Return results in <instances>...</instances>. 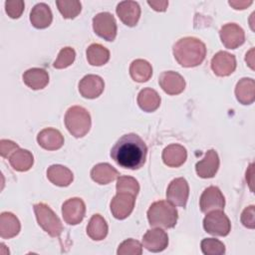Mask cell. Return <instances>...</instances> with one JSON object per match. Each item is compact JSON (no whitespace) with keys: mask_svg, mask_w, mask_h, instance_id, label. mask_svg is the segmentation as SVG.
Returning a JSON list of instances; mask_svg holds the SVG:
<instances>
[{"mask_svg":"<svg viewBox=\"0 0 255 255\" xmlns=\"http://www.w3.org/2000/svg\"><path fill=\"white\" fill-rule=\"evenodd\" d=\"M134 202V195L125 192H117V195L111 201V211L117 219H125L133 210Z\"/></svg>","mask_w":255,"mask_h":255,"instance_id":"obj_10","label":"cell"},{"mask_svg":"<svg viewBox=\"0 0 255 255\" xmlns=\"http://www.w3.org/2000/svg\"><path fill=\"white\" fill-rule=\"evenodd\" d=\"M159 86L168 95H178L185 87V81L181 75L173 71L161 73L158 79Z\"/></svg>","mask_w":255,"mask_h":255,"instance_id":"obj_16","label":"cell"},{"mask_svg":"<svg viewBox=\"0 0 255 255\" xmlns=\"http://www.w3.org/2000/svg\"><path fill=\"white\" fill-rule=\"evenodd\" d=\"M53 15L50 7L45 3L36 4L30 12L31 24L37 29H44L50 26Z\"/></svg>","mask_w":255,"mask_h":255,"instance_id":"obj_20","label":"cell"},{"mask_svg":"<svg viewBox=\"0 0 255 255\" xmlns=\"http://www.w3.org/2000/svg\"><path fill=\"white\" fill-rule=\"evenodd\" d=\"M253 2L252 1H238V0H235V1H229V5L232 6L234 9L236 10H242V9H245L247 8L248 6H250Z\"/></svg>","mask_w":255,"mask_h":255,"instance_id":"obj_41","label":"cell"},{"mask_svg":"<svg viewBox=\"0 0 255 255\" xmlns=\"http://www.w3.org/2000/svg\"><path fill=\"white\" fill-rule=\"evenodd\" d=\"M9 162L15 170L27 171L32 167L34 157L29 150L18 148L9 157Z\"/></svg>","mask_w":255,"mask_h":255,"instance_id":"obj_28","label":"cell"},{"mask_svg":"<svg viewBox=\"0 0 255 255\" xmlns=\"http://www.w3.org/2000/svg\"><path fill=\"white\" fill-rule=\"evenodd\" d=\"M87 60L92 66L105 65L110 59V52L101 44H92L87 49Z\"/></svg>","mask_w":255,"mask_h":255,"instance_id":"obj_31","label":"cell"},{"mask_svg":"<svg viewBox=\"0 0 255 255\" xmlns=\"http://www.w3.org/2000/svg\"><path fill=\"white\" fill-rule=\"evenodd\" d=\"M23 82L32 90H41L48 85L49 75L44 69L32 68L23 74Z\"/></svg>","mask_w":255,"mask_h":255,"instance_id":"obj_22","label":"cell"},{"mask_svg":"<svg viewBox=\"0 0 255 255\" xmlns=\"http://www.w3.org/2000/svg\"><path fill=\"white\" fill-rule=\"evenodd\" d=\"M145 142L135 133L123 135L111 150L112 158L122 167L128 169L140 168L146 158Z\"/></svg>","mask_w":255,"mask_h":255,"instance_id":"obj_1","label":"cell"},{"mask_svg":"<svg viewBox=\"0 0 255 255\" xmlns=\"http://www.w3.org/2000/svg\"><path fill=\"white\" fill-rule=\"evenodd\" d=\"M245 61H246V63L248 64V66L253 70V69H254V49H251V50L246 54Z\"/></svg>","mask_w":255,"mask_h":255,"instance_id":"obj_42","label":"cell"},{"mask_svg":"<svg viewBox=\"0 0 255 255\" xmlns=\"http://www.w3.org/2000/svg\"><path fill=\"white\" fill-rule=\"evenodd\" d=\"M139 191L138 182L131 176H119L117 182V192L129 193L134 196Z\"/></svg>","mask_w":255,"mask_h":255,"instance_id":"obj_33","label":"cell"},{"mask_svg":"<svg viewBox=\"0 0 255 255\" xmlns=\"http://www.w3.org/2000/svg\"><path fill=\"white\" fill-rule=\"evenodd\" d=\"M117 253L118 255H140L142 246L137 240L129 238L120 244Z\"/></svg>","mask_w":255,"mask_h":255,"instance_id":"obj_36","label":"cell"},{"mask_svg":"<svg viewBox=\"0 0 255 255\" xmlns=\"http://www.w3.org/2000/svg\"><path fill=\"white\" fill-rule=\"evenodd\" d=\"M37 141L40 146L47 150H56L63 146L64 137L62 133L52 128L42 129L37 136Z\"/></svg>","mask_w":255,"mask_h":255,"instance_id":"obj_19","label":"cell"},{"mask_svg":"<svg viewBox=\"0 0 255 255\" xmlns=\"http://www.w3.org/2000/svg\"><path fill=\"white\" fill-rule=\"evenodd\" d=\"M19 148L18 144L12 140L2 139L0 141V153L3 157H10L13 152Z\"/></svg>","mask_w":255,"mask_h":255,"instance_id":"obj_39","label":"cell"},{"mask_svg":"<svg viewBox=\"0 0 255 255\" xmlns=\"http://www.w3.org/2000/svg\"><path fill=\"white\" fill-rule=\"evenodd\" d=\"M219 167V156L214 149H209L205 153V156L196 163L195 169L198 176L202 178L213 177Z\"/></svg>","mask_w":255,"mask_h":255,"instance_id":"obj_17","label":"cell"},{"mask_svg":"<svg viewBox=\"0 0 255 255\" xmlns=\"http://www.w3.org/2000/svg\"><path fill=\"white\" fill-rule=\"evenodd\" d=\"M187 157L185 147L180 144L172 143L162 151V160L169 167H178L184 163Z\"/></svg>","mask_w":255,"mask_h":255,"instance_id":"obj_21","label":"cell"},{"mask_svg":"<svg viewBox=\"0 0 255 255\" xmlns=\"http://www.w3.org/2000/svg\"><path fill=\"white\" fill-rule=\"evenodd\" d=\"M211 69L219 77L229 76L236 69V59L234 55L225 51H220L211 60Z\"/></svg>","mask_w":255,"mask_h":255,"instance_id":"obj_13","label":"cell"},{"mask_svg":"<svg viewBox=\"0 0 255 255\" xmlns=\"http://www.w3.org/2000/svg\"><path fill=\"white\" fill-rule=\"evenodd\" d=\"M219 34L221 42L227 49H236L245 41L243 29L235 23H228L222 26Z\"/></svg>","mask_w":255,"mask_h":255,"instance_id":"obj_12","label":"cell"},{"mask_svg":"<svg viewBox=\"0 0 255 255\" xmlns=\"http://www.w3.org/2000/svg\"><path fill=\"white\" fill-rule=\"evenodd\" d=\"M142 245L151 252L163 251L168 245V236L165 231L158 227L147 230L142 237Z\"/></svg>","mask_w":255,"mask_h":255,"instance_id":"obj_14","label":"cell"},{"mask_svg":"<svg viewBox=\"0 0 255 255\" xmlns=\"http://www.w3.org/2000/svg\"><path fill=\"white\" fill-rule=\"evenodd\" d=\"M34 212L38 224L52 237H59L63 231V225L59 217L45 203L34 205Z\"/></svg>","mask_w":255,"mask_h":255,"instance_id":"obj_5","label":"cell"},{"mask_svg":"<svg viewBox=\"0 0 255 255\" xmlns=\"http://www.w3.org/2000/svg\"><path fill=\"white\" fill-rule=\"evenodd\" d=\"M201 250L205 255H221L225 253L224 244L215 238H205L201 241Z\"/></svg>","mask_w":255,"mask_h":255,"instance_id":"obj_34","label":"cell"},{"mask_svg":"<svg viewBox=\"0 0 255 255\" xmlns=\"http://www.w3.org/2000/svg\"><path fill=\"white\" fill-rule=\"evenodd\" d=\"M108 224L100 214H94L87 226V234L93 240H103L108 234Z\"/></svg>","mask_w":255,"mask_h":255,"instance_id":"obj_29","label":"cell"},{"mask_svg":"<svg viewBox=\"0 0 255 255\" xmlns=\"http://www.w3.org/2000/svg\"><path fill=\"white\" fill-rule=\"evenodd\" d=\"M204 230L215 236H226L231 229V223L227 215L220 209L207 212L203 219Z\"/></svg>","mask_w":255,"mask_h":255,"instance_id":"obj_6","label":"cell"},{"mask_svg":"<svg viewBox=\"0 0 255 255\" xmlns=\"http://www.w3.org/2000/svg\"><path fill=\"white\" fill-rule=\"evenodd\" d=\"M91 176L99 184H108L120 176L119 171L109 163L96 164L91 170Z\"/></svg>","mask_w":255,"mask_h":255,"instance_id":"obj_25","label":"cell"},{"mask_svg":"<svg viewBox=\"0 0 255 255\" xmlns=\"http://www.w3.org/2000/svg\"><path fill=\"white\" fill-rule=\"evenodd\" d=\"M95 33L107 41H114L117 36V22L113 14L102 12L93 18Z\"/></svg>","mask_w":255,"mask_h":255,"instance_id":"obj_7","label":"cell"},{"mask_svg":"<svg viewBox=\"0 0 255 255\" xmlns=\"http://www.w3.org/2000/svg\"><path fill=\"white\" fill-rule=\"evenodd\" d=\"M199 205L201 211L204 213L216 209L222 210L225 205V199L217 186H209L202 192Z\"/></svg>","mask_w":255,"mask_h":255,"instance_id":"obj_11","label":"cell"},{"mask_svg":"<svg viewBox=\"0 0 255 255\" xmlns=\"http://www.w3.org/2000/svg\"><path fill=\"white\" fill-rule=\"evenodd\" d=\"M91 116L83 107H71L65 115V126L75 137L86 135L91 128Z\"/></svg>","mask_w":255,"mask_h":255,"instance_id":"obj_4","label":"cell"},{"mask_svg":"<svg viewBox=\"0 0 255 255\" xmlns=\"http://www.w3.org/2000/svg\"><path fill=\"white\" fill-rule=\"evenodd\" d=\"M177 217L174 205L165 200L153 202L147 210V219L152 227L172 228L176 224Z\"/></svg>","mask_w":255,"mask_h":255,"instance_id":"obj_3","label":"cell"},{"mask_svg":"<svg viewBox=\"0 0 255 255\" xmlns=\"http://www.w3.org/2000/svg\"><path fill=\"white\" fill-rule=\"evenodd\" d=\"M105 89V83L100 76L87 75L79 83L80 94L87 99L98 98Z\"/></svg>","mask_w":255,"mask_h":255,"instance_id":"obj_15","label":"cell"},{"mask_svg":"<svg viewBox=\"0 0 255 255\" xmlns=\"http://www.w3.org/2000/svg\"><path fill=\"white\" fill-rule=\"evenodd\" d=\"M129 74L133 81L138 83L146 82L152 75V68L150 64L142 59L134 60L129 67Z\"/></svg>","mask_w":255,"mask_h":255,"instance_id":"obj_30","label":"cell"},{"mask_svg":"<svg viewBox=\"0 0 255 255\" xmlns=\"http://www.w3.org/2000/svg\"><path fill=\"white\" fill-rule=\"evenodd\" d=\"M24 2L22 0H10L5 2V10L9 17L13 19L19 18L24 11Z\"/></svg>","mask_w":255,"mask_h":255,"instance_id":"obj_37","label":"cell"},{"mask_svg":"<svg viewBox=\"0 0 255 255\" xmlns=\"http://www.w3.org/2000/svg\"><path fill=\"white\" fill-rule=\"evenodd\" d=\"M189 194V186L185 178L173 179L166 190V199L173 205L185 207Z\"/></svg>","mask_w":255,"mask_h":255,"instance_id":"obj_8","label":"cell"},{"mask_svg":"<svg viewBox=\"0 0 255 255\" xmlns=\"http://www.w3.org/2000/svg\"><path fill=\"white\" fill-rule=\"evenodd\" d=\"M47 177L55 185L68 186L73 181V172L66 166L53 164L47 170Z\"/></svg>","mask_w":255,"mask_h":255,"instance_id":"obj_24","label":"cell"},{"mask_svg":"<svg viewBox=\"0 0 255 255\" xmlns=\"http://www.w3.org/2000/svg\"><path fill=\"white\" fill-rule=\"evenodd\" d=\"M137 104L142 111L151 113L159 107L160 97L156 91L150 88H145L138 93Z\"/></svg>","mask_w":255,"mask_h":255,"instance_id":"obj_27","label":"cell"},{"mask_svg":"<svg viewBox=\"0 0 255 255\" xmlns=\"http://www.w3.org/2000/svg\"><path fill=\"white\" fill-rule=\"evenodd\" d=\"M241 222L242 224L250 229L255 227V209L254 205H250L246 207L241 214Z\"/></svg>","mask_w":255,"mask_h":255,"instance_id":"obj_38","label":"cell"},{"mask_svg":"<svg viewBox=\"0 0 255 255\" xmlns=\"http://www.w3.org/2000/svg\"><path fill=\"white\" fill-rule=\"evenodd\" d=\"M76 58V52L71 47L63 48L58 55V58L55 60L53 67L56 69H64L72 65Z\"/></svg>","mask_w":255,"mask_h":255,"instance_id":"obj_35","label":"cell"},{"mask_svg":"<svg viewBox=\"0 0 255 255\" xmlns=\"http://www.w3.org/2000/svg\"><path fill=\"white\" fill-rule=\"evenodd\" d=\"M86 213V205L81 198H70L63 203L62 214L66 223L70 225L79 224Z\"/></svg>","mask_w":255,"mask_h":255,"instance_id":"obj_9","label":"cell"},{"mask_svg":"<svg viewBox=\"0 0 255 255\" xmlns=\"http://www.w3.org/2000/svg\"><path fill=\"white\" fill-rule=\"evenodd\" d=\"M56 5L62 16L66 19L75 18L82 10L81 2L77 0H58L56 1Z\"/></svg>","mask_w":255,"mask_h":255,"instance_id":"obj_32","label":"cell"},{"mask_svg":"<svg viewBox=\"0 0 255 255\" xmlns=\"http://www.w3.org/2000/svg\"><path fill=\"white\" fill-rule=\"evenodd\" d=\"M173 56L182 67H196L205 59L206 47L197 38L185 37L174 44Z\"/></svg>","mask_w":255,"mask_h":255,"instance_id":"obj_2","label":"cell"},{"mask_svg":"<svg viewBox=\"0 0 255 255\" xmlns=\"http://www.w3.org/2000/svg\"><path fill=\"white\" fill-rule=\"evenodd\" d=\"M147 4L155 11H165L168 6V1H147Z\"/></svg>","mask_w":255,"mask_h":255,"instance_id":"obj_40","label":"cell"},{"mask_svg":"<svg viewBox=\"0 0 255 255\" xmlns=\"http://www.w3.org/2000/svg\"><path fill=\"white\" fill-rule=\"evenodd\" d=\"M117 14L121 21L129 27L136 25L140 16L139 5L134 1H122L117 6Z\"/></svg>","mask_w":255,"mask_h":255,"instance_id":"obj_18","label":"cell"},{"mask_svg":"<svg viewBox=\"0 0 255 255\" xmlns=\"http://www.w3.org/2000/svg\"><path fill=\"white\" fill-rule=\"evenodd\" d=\"M20 222L18 218L10 213L3 212L0 216V236L3 239L12 238L16 236L20 231Z\"/></svg>","mask_w":255,"mask_h":255,"instance_id":"obj_26","label":"cell"},{"mask_svg":"<svg viewBox=\"0 0 255 255\" xmlns=\"http://www.w3.org/2000/svg\"><path fill=\"white\" fill-rule=\"evenodd\" d=\"M255 82L251 78L241 79L235 88L236 99L242 105H250L255 100Z\"/></svg>","mask_w":255,"mask_h":255,"instance_id":"obj_23","label":"cell"}]
</instances>
